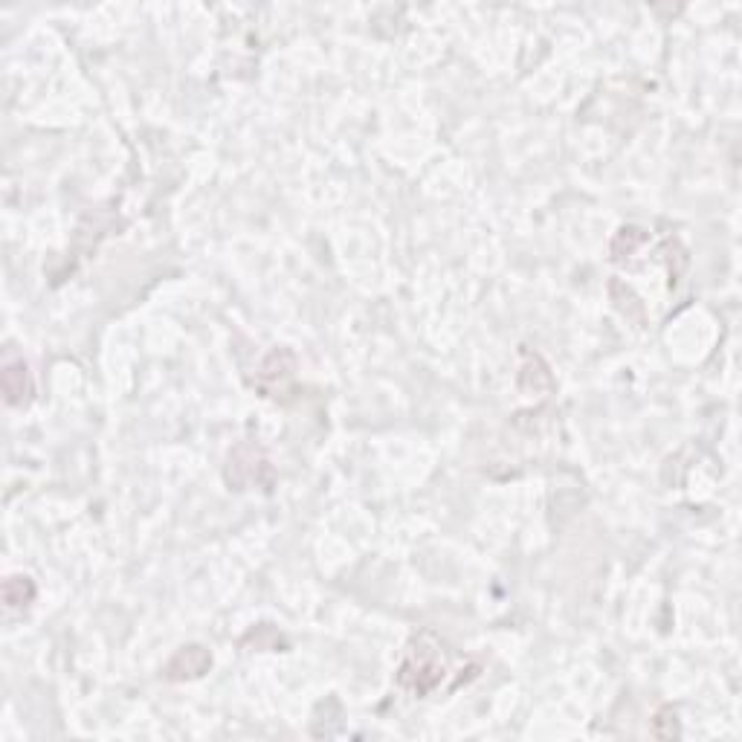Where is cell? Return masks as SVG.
Masks as SVG:
<instances>
[{
    "label": "cell",
    "mask_w": 742,
    "mask_h": 742,
    "mask_svg": "<svg viewBox=\"0 0 742 742\" xmlns=\"http://www.w3.org/2000/svg\"><path fill=\"white\" fill-rule=\"evenodd\" d=\"M212 667V656L206 647L200 644H192V647H183L177 650V656L169 661L166 667V679L169 682H186V679H198L206 670Z\"/></svg>",
    "instance_id": "3957f363"
},
{
    "label": "cell",
    "mask_w": 742,
    "mask_h": 742,
    "mask_svg": "<svg viewBox=\"0 0 742 742\" xmlns=\"http://www.w3.org/2000/svg\"><path fill=\"white\" fill-rule=\"evenodd\" d=\"M0 386H3V398L9 406H27L32 400V377H29V366L21 357L3 363Z\"/></svg>",
    "instance_id": "7a4b0ae2"
},
{
    "label": "cell",
    "mask_w": 742,
    "mask_h": 742,
    "mask_svg": "<svg viewBox=\"0 0 742 742\" xmlns=\"http://www.w3.org/2000/svg\"><path fill=\"white\" fill-rule=\"evenodd\" d=\"M35 600V583L24 574H12L3 580V603L9 609H24Z\"/></svg>",
    "instance_id": "277c9868"
},
{
    "label": "cell",
    "mask_w": 742,
    "mask_h": 742,
    "mask_svg": "<svg viewBox=\"0 0 742 742\" xmlns=\"http://www.w3.org/2000/svg\"><path fill=\"white\" fill-rule=\"evenodd\" d=\"M444 656H441V647L429 638V635H421L409 644L406 650V658L400 661L398 670V685L406 687L409 693L415 696H427L435 687L441 685L444 679Z\"/></svg>",
    "instance_id": "6da1fadb"
}]
</instances>
